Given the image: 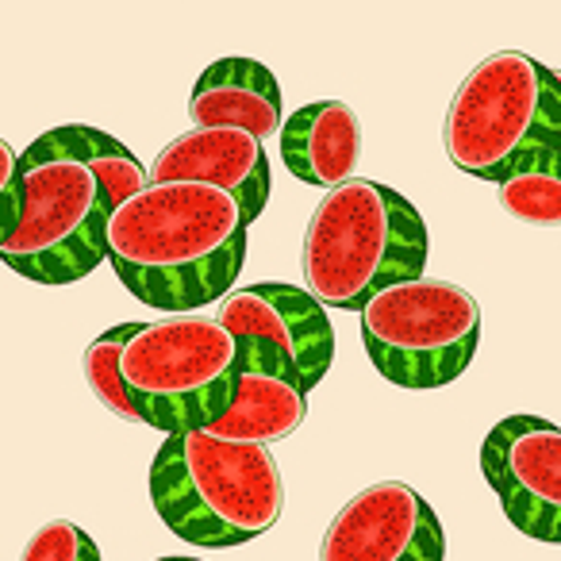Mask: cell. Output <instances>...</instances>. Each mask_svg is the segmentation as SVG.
Here are the masks:
<instances>
[{
	"mask_svg": "<svg viewBox=\"0 0 561 561\" xmlns=\"http://www.w3.org/2000/svg\"><path fill=\"white\" fill-rule=\"evenodd\" d=\"M250 219L208 181H150L112 211L108 262L139 305L188 316L231 297L247 265Z\"/></svg>",
	"mask_w": 561,
	"mask_h": 561,
	"instance_id": "1",
	"label": "cell"
},
{
	"mask_svg": "<svg viewBox=\"0 0 561 561\" xmlns=\"http://www.w3.org/2000/svg\"><path fill=\"white\" fill-rule=\"evenodd\" d=\"M431 234L408 196L354 178L316 204L300 250L308 293L323 308L362 312L377 293L423 277Z\"/></svg>",
	"mask_w": 561,
	"mask_h": 561,
	"instance_id": "2",
	"label": "cell"
},
{
	"mask_svg": "<svg viewBox=\"0 0 561 561\" xmlns=\"http://www.w3.org/2000/svg\"><path fill=\"white\" fill-rule=\"evenodd\" d=\"M150 500L178 538L227 550L265 535L280 519L285 481L270 446L178 431L165 435L150 461Z\"/></svg>",
	"mask_w": 561,
	"mask_h": 561,
	"instance_id": "3",
	"label": "cell"
},
{
	"mask_svg": "<svg viewBox=\"0 0 561 561\" xmlns=\"http://www.w3.org/2000/svg\"><path fill=\"white\" fill-rule=\"evenodd\" d=\"M446 158L477 181H500L538 154H561V70L496 50L461 78L443 124Z\"/></svg>",
	"mask_w": 561,
	"mask_h": 561,
	"instance_id": "4",
	"label": "cell"
},
{
	"mask_svg": "<svg viewBox=\"0 0 561 561\" xmlns=\"http://www.w3.org/2000/svg\"><path fill=\"white\" fill-rule=\"evenodd\" d=\"M112 211L104 181L81 158L35 139L20 158V204L0 227V257L27 280L73 285L108 257Z\"/></svg>",
	"mask_w": 561,
	"mask_h": 561,
	"instance_id": "5",
	"label": "cell"
},
{
	"mask_svg": "<svg viewBox=\"0 0 561 561\" xmlns=\"http://www.w3.org/2000/svg\"><path fill=\"white\" fill-rule=\"evenodd\" d=\"M242 369L239 339L219 316H165L142 323L124 351V385L142 423L165 435L208 431L231 408Z\"/></svg>",
	"mask_w": 561,
	"mask_h": 561,
	"instance_id": "6",
	"label": "cell"
},
{
	"mask_svg": "<svg viewBox=\"0 0 561 561\" xmlns=\"http://www.w3.org/2000/svg\"><path fill=\"white\" fill-rule=\"evenodd\" d=\"M362 343L385 381L443 389L469 369L481 343V305L443 277L389 285L362 308Z\"/></svg>",
	"mask_w": 561,
	"mask_h": 561,
	"instance_id": "7",
	"label": "cell"
},
{
	"mask_svg": "<svg viewBox=\"0 0 561 561\" xmlns=\"http://www.w3.org/2000/svg\"><path fill=\"white\" fill-rule=\"evenodd\" d=\"M216 316L239 339L242 366L293 377L305 392H312L335 362L328 312L297 285H250L219 300Z\"/></svg>",
	"mask_w": 561,
	"mask_h": 561,
	"instance_id": "8",
	"label": "cell"
},
{
	"mask_svg": "<svg viewBox=\"0 0 561 561\" xmlns=\"http://www.w3.org/2000/svg\"><path fill=\"white\" fill-rule=\"evenodd\" d=\"M481 473L507 523L535 542L561 546V427L542 415H507L484 435Z\"/></svg>",
	"mask_w": 561,
	"mask_h": 561,
	"instance_id": "9",
	"label": "cell"
},
{
	"mask_svg": "<svg viewBox=\"0 0 561 561\" xmlns=\"http://www.w3.org/2000/svg\"><path fill=\"white\" fill-rule=\"evenodd\" d=\"M446 535L435 507L404 481L362 489L331 519L320 561H443Z\"/></svg>",
	"mask_w": 561,
	"mask_h": 561,
	"instance_id": "10",
	"label": "cell"
},
{
	"mask_svg": "<svg viewBox=\"0 0 561 561\" xmlns=\"http://www.w3.org/2000/svg\"><path fill=\"white\" fill-rule=\"evenodd\" d=\"M150 181H208L231 193L254 224L270 204V158L247 127H193L158 154Z\"/></svg>",
	"mask_w": 561,
	"mask_h": 561,
	"instance_id": "11",
	"label": "cell"
},
{
	"mask_svg": "<svg viewBox=\"0 0 561 561\" xmlns=\"http://www.w3.org/2000/svg\"><path fill=\"white\" fill-rule=\"evenodd\" d=\"M188 119L196 127H247L262 142L280 139L285 108H280L277 73L257 58H219L193 85Z\"/></svg>",
	"mask_w": 561,
	"mask_h": 561,
	"instance_id": "12",
	"label": "cell"
},
{
	"mask_svg": "<svg viewBox=\"0 0 561 561\" xmlns=\"http://www.w3.org/2000/svg\"><path fill=\"white\" fill-rule=\"evenodd\" d=\"M280 162L305 185L339 188L354 181L362 162V124L346 101H316L280 127Z\"/></svg>",
	"mask_w": 561,
	"mask_h": 561,
	"instance_id": "13",
	"label": "cell"
},
{
	"mask_svg": "<svg viewBox=\"0 0 561 561\" xmlns=\"http://www.w3.org/2000/svg\"><path fill=\"white\" fill-rule=\"evenodd\" d=\"M308 420V392L293 377L270 374V369H239L234 400L216 423L211 435L227 443H257L270 446L289 438Z\"/></svg>",
	"mask_w": 561,
	"mask_h": 561,
	"instance_id": "14",
	"label": "cell"
},
{
	"mask_svg": "<svg viewBox=\"0 0 561 561\" xmlns=\"http://www.w3.org/2000/svg\"><path fill=\"white\" fill-rule=\"evenodd\" d=\"M39 142L50 150H62V154H70V158H81V162L104 181V188H108L116 208L150 185V173L142 170L139 158L119 139H112L108 131H101V127L66 124V127H55V131L39 135Z\"/></svg>",
	"mask_w": 561,
	"mask_h": 561,
	"instance_id": "15",
	"label": "cell"
},
{
	"mask_svg": "<svg viewBox=\"0 0 561 561\" xmlns=\"http://www.w3.org/2000/svg\"><path fill=\"white\" fill-rule=\"evenodd\" d=\"M500 204L530 227H561V154H538L500 181Z\"/></svg>",
	"mask_w": 561,
	"mask_h": 561,
	"instance_id": "16",
	"label": "cell"
},
{
	"mask_svg": "<svg viewBox=\"0 0 561 561\" xmlns=\"http://www.w3.org/2000/svg\"><path fill=\"white\" fill-rule=\"evenodd\" d=\"M139 328L142 323H119V328L96 335L85 351V362H81L93 397L101 400L112 415H119V420H127V423H142L139 408H135L131 392H127V385H124V351H127V343L139 335Z\"/></svg>",
	"mask_w": 561,
	"mask_h": 561,
	"instance_id": "17",
	"label": "cell"
},
{
	"mask_svg": "<svg viewBox=\"0 0 561 561\" xmlns=\"http://www.w3.org/2000/svg\"><path fill=\"white\" fill-rule=\"evenodd\" d=\"M20 561H101V546L78 523L50 519L32 535V542H27Z\"/></svg>",
	"mask_w": 561,
	"mask_h": 561,
	"instance_id": "18",
	"label": "cell"
},
{
	"mask_svg": "<svg viewBox=\"0 0 561 561\" xmlns=\"http://www.w3.org/2000/svg\"><path fill=\"white\" fill-rule=\"evenodd\" d=\"M158 561H201V558H158Z\"/></svg>",
	"mask_w": 561,
	"mask_h": 561,
	"instance_id": "19",
	"label": "cell"
}]
</instances>
